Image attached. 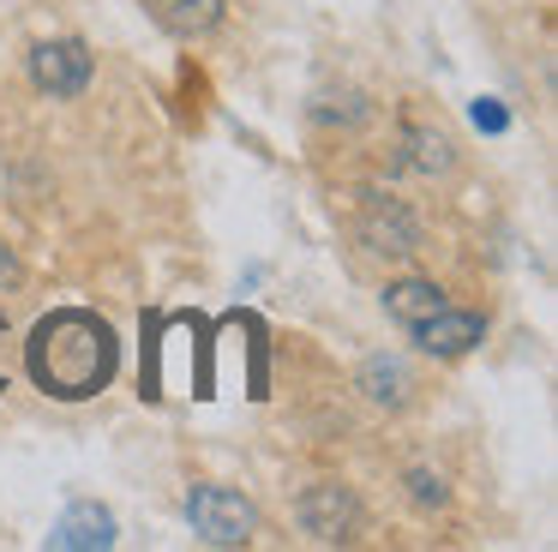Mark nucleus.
Listing matches in <instances>:
<instances>
[{"mask_svg": "<svg viewBox=\"0 0 558 552\" xmlns=\"http://www.w3.org/2000/svg\"><path fill=\"white\" fill-rule=\"evenodd\" d=\"M114 331L97 319V312L85 307H61L49 312V319L31 331L25 343V367L31 379L43 384L49 396H61V403H85V396H97L102 384L114 379Z\"/></svg>", "mask_w": 558, "mask_h": 552, "instance_id": "nucleus-1", "label": "nucleus"}, {"mask_svg": "<svg viewBox=\"0 0 558 552\" xmlns=\"http://www.w3.org/2000/svg\"><path fill=\"white\" fill-rule=\"evenodd\" d=\"M186 523L205 547H246L258 528V511L253 499H241L229 487H193L186 492Z\"/></svg>", "mask_w": 558, "mask_h": 552, "instance_id": "nucleus-2", "label": "nucleus"}, {"mask_svg": "<svg viewBox=\"0 0 558 552\" xmlns=\"http://www.w3.org/2000/svg\"><path fill=\"white\" fill-rule=\"evenodd\" d=\"M294 516H301V528L318 540V547H349V540L361 535V499H354L342 480L306 487L301 504H294Z\"/></svg>", "mask_w": 558, "mask_h": 552, "instance_id": "nucleus-3", "label": "nucleus"}, {"mask_svg": "<svg viewBox=\"0 0 558 552\" xmlns=\"http://www.w3.org/2000/svg\"><path fill=\"white\" fill-rule=\"evenodd\" d=\"M31 79L49 96H78L90 84V48L78 36H61V43H37L31 48Z\"/></svg>", "mask_w": 558, "mask_h": 552, "instance_id": "nucleus-4", "label": "nucleus"}, {"mask_svg": "<svg viewBox=\"0 0 558 552\" xmlns=\"http://www.w3.org/2000/svg\"><path fill=\"white\" fill-rule=\"evenodd\" d=\"M361 247L378 252V259H409L421 247V223L409 216V204L397 199H373L361 216Z\"/></svg>", "mask_w": 558, "mask_h": 552, "instance_id": "nucleus-5", "label": "nucleus"}, {"mask_svg": "<svg viewBox=\"0 0 558 552\" xmlns=\"http://www.w3.org/2000/svg\"><path fill=\"white\" fill-rule=\"evenodd\" d=\"M414 343H421V355H438V360H457V355H469L474 343L486 336V319L481 312H457V307H438L433 319H421L414 324Z\"/></svg>", "mask_w": 558, "mask_h": 552, "instance_id": "nucleus-6", "label": "nucleus"}, {"mask_svg": "<svg viewBox=\"0 0 558 552\" xmlns=\"http://www.w3.org/2000/svg\"><path fill=\"white\" fill-rule=\"evenodd\" d=\"M49 547H61V552H102V547H114V516L102 511V504H73V511L54 523Z\"/></svg>", "mask_w": 558, "mask_h": 552, "instance_id": "nucleus-7", "label": "nucleus"}, {"mask_svg": "<svg viewBox=\"0 0 558 552\" xmlns=\"http://www.w3.org/2000/svg\"><path fill=\"white\" fill-rule=\"evenodd\" d=\"M438 307H445V288L426 283V276H402V283L385 288V312L402 324V331H414L421 319H433Z\"/></svg>", "mask_w": 558, "mask_h": 552, "instance_id": "nucleus-8", "label": "nucleus"}, {"mask_svg": "<svg viewBox=\"0 0 558 552\" xmlns=\"http://www.w3.org/2000/svg\"><path fill=\"white\" fill-rule=\"evenodd\" d=\"M145 7L169 36H205L222 24V0H145Z\"/></svg>", "mask_w": 558, "mask_h": 552, "instance_id": "nucleus-9", "label": "nucleus"}, {"mask_svg": "<svg viewBox=\"0 0 558 552\" xmlns=\"http://www.w3.org/2000/svg\"><path fill=\"white\" fill-rule=\"evenodd\" d=\"M361 391L373 396L378 408H402L409 391H414V379H409V367H402L397 355H366L361 360Z\"/></svg>", "mask_w": 558, "mask_h": 552, "instance_id": "nucleus-10", "label": "nucleus"}, {"mask_svg": "<svg viewBox=\"0 0 558 552\" xmlns=\"http://www.w3.org/2000/svg\"><path fill=\"white\" fill-rule=\"evenodd\" d=\"M402 151H409V163L421 168V175H450V168H457V144L438 127H409L402 132Z\"/></svg>", "mask_w": 558, "mask_h": 552, "instance_id": "nucleus-11", "label": "nucleus"}, {"mask_svg": "<svg viewBox=\"0 0 558 552\" xmlns=\"http://www.w3.org/2000/svg\"><path fill=\"white\" fill-rule=\"evenodd\" d=\"M409 499H414V504H445L450 492H445V480H438V475H426V468H409Z\"/></svg>", "mask_w": 558, "mask_h": 552, "instance_id": "nucleus-12", "label": "nucleus"}, {"mask_svg": "<svg viewBox=\"0 0 558 552\" xmlns=\"http://www.w3.org/2000/svg\"><path fill=\"white\" fill-rule=\"evenodd\" d=\"M469 115H474V127H481V132H505V127H510V115H505L498 103H474Z\"/></svg>", "mask_w": 558, "mask_h": 552, "instance_id": "nucleus-13", "label": "nucleus"}, {"mask_svg": "<svg viewBox=\"0 0 558 552\" xmlns=\"http://www.w3.org/2000/svg\"><path fill=\"white\" fill-rule=\"evenodd\" d=\"M13 283H19V259L0 247V288H13Z\"/></svg>", "mask_w": 558, "mask_h": 552, "instance_id": "nucleus-14", "label": "nucleus"}]
</instances>
